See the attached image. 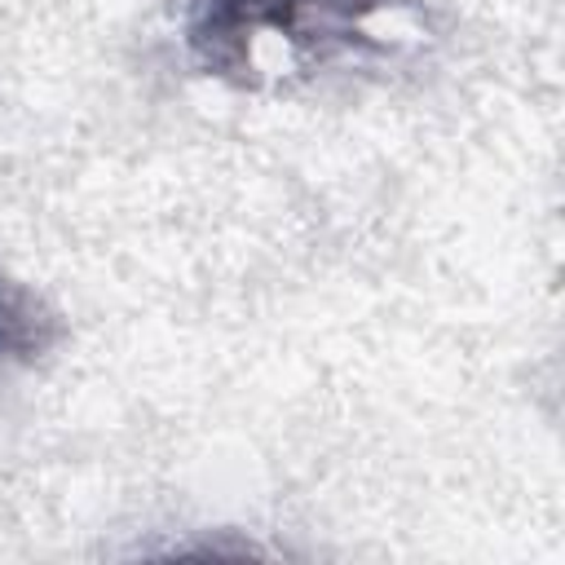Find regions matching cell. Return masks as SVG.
Segmentation results:
<instances>
[{"label":"cell","instance_id":"obj_1","mask_svg":"<svg viewBox=\"0 0 565 565\" xmlns=\"http://www.w3.org/2000/svg\"><path fill=\"white\" fill-rule=\"evenodd\" d=\"M411 0H185L181 53L225 88L265 93L384 53Z\"/></svg>","mask_w":565,"mask_h":565},{"label":"cell","instance_id":"obj_2","mask_svg":"<svg viewBox=\"0 0 565 565\" xmlns=\"http://www.w3.org/2000/svg\"><path fill=\"white\" fill-rule=\"evenodd\" d=\"M62 335L66 327L53 300L13 274H0V388L35 371L62 344Z\"/></svg>","mask_w":565,"mask_h":565}]
</instances>
